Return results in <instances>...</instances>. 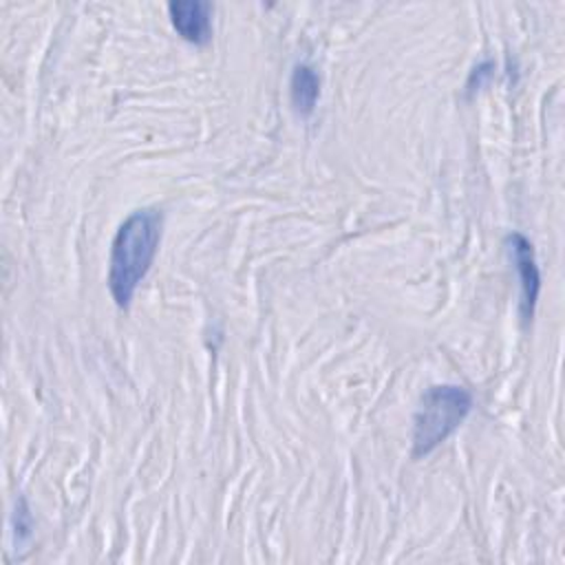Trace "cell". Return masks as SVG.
Segmentation results:
<instances>
[{
  "instance_id": "1",
  "label": "cell",
  "mask_w": 565,
  "mask_h": 565,
  "mask_svg": "<svg viewBox=\"0 0 565 565\" xmlns=\"http://www.w3.org/2000/svg\"><path fill=\"white\" fill-rule=\"evenodd\" d=\"M163 214L157 207L130 212L117 227L108 258V291L119 309H126L152 267L161 243Z\"/></svg>"
},
{
  "instance_id": "5",
  "label": "cell",
  "mask_w": 565,
  "mask_h": 565,
  "mask_svg": "<svg viewBox=\"0 0 565 565\" xmlns=\"http://www.w3.org/2000/svg\"><path fill=\"white\" fill-rule=\"evenodd\" d=\"M320 97V75L307 62L294 66L289 77V99L300 117H309Z\"/></svg>"
},
{
  "instance_id": "7",
  "label": "cell",
  "mask_w": 565,
  "mask_h": 565,
  "mask_svg": "<svg viewBox=\"0 0 565 565\" xmlns=\"http://www.w3.org/2000/svg\"><path fill=\"white\" fill-rule=\"evenodd\" d=\"M492 68H494V64L492 62H481V64H477L475 68H472V73H470V77H468V88L470 90H475V88H481L483 86V82L492 75Z\"/></svg>"
},
{
  "instance_id": "3",
  "label": "cell",
  "mask_w": 565,
  "mask_h": 565,
  "mask_svg": "<svg viewBox=\"0 0 565 565\" xmlns=\"http://www.w3.org/2000/svg\"><path fill=\"white\" fill-rule=\"evenodd\" d=\"M505 249H508V256H510L512 267L519 278L521 318H523V322H530L534 316V307H536V298H539V289H541V271L536 265V254H534L532 243L519 232H512L505 236Z\"/></svg>"
},
{
  "instance_id": "4",
  "label": "cell",
  "mask_w": 565,
  "mask_h": 565,
  "mask_svg": "<svg viewBox=\"0 0 565 565\" xmlns=\"http://www.w3.org/2000/svg\"><path fill=\"white\" fill-rule=\"evenodd\" d=\"M168 15L174 31L190 44H207L212 38V4L205 0H172Z\"/></svg>"
},
{
  "instance_id": "6",
  "label": "cell",
  "mask_w": 565,
  "mask_h": 565,
  "mask_svg": "<svg viewBox=\"0 0 565 565\" xmlns=\"http://www.w3.org/2000/svg\"><path fill=\"white\" fill-rule=\"evenodd\" d=\"M13 527H15L13 534H15L18 545H24V543L31 541L35 523H33V516H31V510H29L24 497L18 499V505H15V512H13Z\"/></svg>"
},
{
  "instance_id": "2",
  "label": "cell",
  "mask_w": 565,
  "mask_h": 565,
  "mask_svg": "<svg viewBox=\"0 0 565 565\" xmlns=\"http://www.w3.org/2000/svg\"><path fill=\"white\" fill-rule=\"evenodd\" d=\"M472 411V393L459 384L428 386L413 419V457L430 455Z\"/></svg>"
}]
</instances>
